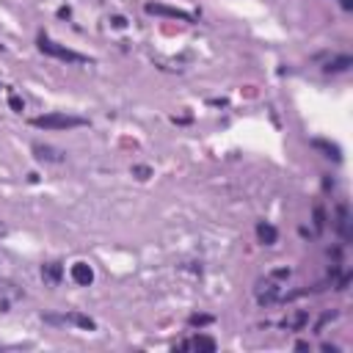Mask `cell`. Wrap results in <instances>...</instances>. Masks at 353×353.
<instances>
[{
	"instance_id": "6da1fadb",
	"label": "cell",
	"mask_w": 353,
	"mask_h": 353,
	"mask_svg": "<svg viewBox=\"0 0 353 353\" xmlns=\"http://www.w3.org/2000/svg\"><path fill=\"white\" fill-rule=\"evenodd\" d=\"M30 124H33V127H39V130H72V127H83L86 119L66 116V113H47V116L30 119Z\"/></svg>"
},
{
	"instance_id": "7a4b0ae2",
	"label": "cell",
	"mask_w": 353,
	"mask_h": 353,
	"mask_svg": "<svg viewBox=\"0 0 353 353\" xmlns=\"http://www.w3.org/2000/svg\"><path fill=\"white\" fill-rule=\"evenodd\" d=\"M39 50L47 53V55H53V58H58V61H66V64H88V55H80L69 47H61V44H55L53 39H47V36H39Z\"/></svg>"
},
{
	"instance_id": "3957f363",
	"label": "cell",
	"mask_w": 353,
	"mask_h": 353,
	"mask_svg": "<svg viewBox=\"0 0 353 353\" xmlns=\"http://www.w3.org/2000/svg\"><path fill=\"white\" fill-rule=\"evenodd\" d=\"M147 11L149 14H160V17H171V20H182V22H193V14L182 9H168V6H160V3H147Z\"/></svg>"
},
{
	"instance_id": "277c9868",
	"label": "cell",
	"mask_w": 353,
	"mask_h": 353,
	"mask_svg": "<svg viewBox=\"0 0 353 353\" xmlns=\"http://www.w3.org/2000/svg\"><path fill=\"white\" fill-rule=\"evenodd\" d=\"M257 301H260L262 306H270V304H276V301H281V290L279 285H273V281H262L260 290H257Z\"/></svg>"
},
{
	"instance_id": "5b68a950",
	"label": "cell",
	"mask_w": 353,
	"mask_h": 353,
	"mask_svg": "<svg viewBox=\"0 0 353 353\" xmlns=\"http://www.w3.org/2000/svg\"><path fill=\"white\" fill-rule=\"evenodd\" d=\"M72 279H75V285L88 287V285L94 281V270H91V265H86V262H75V265H72Z\"/></svg>"
},
{
	"instance_id": "8992f818",
	"label": "cell",
	"mask_w": 353,
	"mask_h": 353,
	"mask_svg": "<svg viewBox=\"0 0 353 353\" xmlns=\"http://www.w3.org/2000/svg\"><path fill=\"white\" fill-rule=\"evenodd\" d=\"M33 152L44 163H61V160H64V152L55 149V147H47V144H33Z\"/></svg>"
},
{
	"instance_id": "52a82bcc",
	"label": "cell",
	"mask_w": 353,
	"mask_h": 353,
	"mask_svg": "<svg viewBox=\"0 0 353 353\" xmlns=\"http://www.w3.org/2000/svg\"><path fill=\"white\" fill-rule=\"evenodd\" d=\"M334 226H337V232L345 237V240L350 237V213H348V204H339L337 207V224H334Z\"/></svg>"
},
{
	"instance_id": "ba28073f",
	"label": "cell",
	"mask_w": 353,
	"mask_h": 353,
	"mask_svg": "<svg viewBox=\"0 0 353 353\" xmlns=\"http://www.w3.org/2000/svg\"><path fill=\"white\" fill-rule=\"evenodd\" d=\"M180 348L182 350H185V348H193V350H216V339H210V337H204V334H199V337H193L191 339V342H182L180 345Z\"/></svg>"
},
{
	"instance_id": "9c48e42d",
	"label": "cell",
	"mask_w": 353,
	"mask_h": 353,
	"mask_svg": "<svg viewBox=\"0 0 353 353\" xmlns=\"http://www.w3.org/2000/svg\"><path fill=\"white\" fill-rule=\"evenodd\" d=\"M257 237H260V243H265V245H273L276 240H279V232H276V226L273 224H262L257 226Z\"/></svg>"
},
{
	"instance_id": "30bf717a",
	"label": "cell",
	"mask_w": 353,
	"mask_h": 353,
	"mask_svg": "<svg viewBox=\"0 0 353 353\" xmlns=\"http://www.w3.org/2000/svg\"><path fill=\"white\" fill-rule=\"evenodd\" d=\"M61 265L58 262H47V265H42V279L47 281V285H58V279H61Z\"/></svg>"
},
{
	"instance_id": "8fae6325",
	"label": "cell",
	"mask_w": 353,
	"mask_h": 353,
	"mask_svg": "<svg viewBox=\"0 0 353 353\" xmlns=\"http://www.w3.org/2000/svg\"><path fill=\"white\" fill-rule=\"evenodd\" d=\"M64 320H66V323L80 326V329H88V331L97 329V323H94V320L88 317V314H80V312H69V314H64Z\"/></svg>"
},
{
	"instance_id": "7c38bea8",
	"label": "cell",
	"mask_w": 353,
	"mask_h": 353,
	"mask_svg": "<svg viewBox=\"0 0 353 353\" xmlns=\"http://www.w3.org/2000/svg\"><path fill=\"white\" fill-rule=\"evenodd\" d=\"M309 323V312H295L290 320H285V329L287 331H301Z\"/></svg>"
},
{
	"instance_id": "4fadbf2b",
	"label": "cell",
	"mask_w": 353,
	"mask_h": 353,
	"mask_svg": "<svg viewBox=\"0 0 353 353\" xmlns=\"http://www.w3.org/2000/svg\"><path fill=\"white\" fill-rule=\"evenodd\" d=\"M312 147H314V149H323V152L329 155V157H339V149L334 147V144H329V141H312Z\"/></svg>"
},
{
	"instance_id": "5bb4252c",
	"label": "cell",
	"mask_w": 353,
	"mask_h": 353,
	"mask_svg": "<svg viewBox=\"0 0 353 353\" xmlns=\"http://www.w3.org/2000/svg\"><path fill=\"white\" fill-rule=\"evenodd\" d=\"M350 66V58L348 55H342V58H337V61H331L329 64V72H342V69H348Z\"/></svg>"
},
{
	"instance_id": "9a60e30c",
	"label": "cell",
	"mask_w": 353,
	"mask_h": 353,
	"mask_svg": "<svg viewBox=\"0 0 353 353\" xmlns=\"http://www.w3.org/2000/svg\"><path fill=\"white\" fill-rule=\"evenodd\" d=\"M188 323H191V326H193V329H196V326H199V329H201V326H207V323H213V317H210V314H193V317H191V320H188Z\"/></svg>"
},
{
	"instance_id": "2e32d148",
	"label": "cell",
	"mask_w": 353,
	"mask_h": 353,
	"mask_svg": "<svg viewBox=\"0 0 353 353\" xmlns=\"http://www.w3.org/2000/svg\"><path fill=\"white\" fill-rule=\"evenodd\" d=\"M326 226V213L323 207H314V229H323Z\"/></svg>"
},
{
	"instance_id": "e0dca14e",
	"label": "cell",
	"mask_w": 353,
	"mask_h": 353,
	"mask_svg": "<svg viewBox=\"0 0 353 353\" xmlns=\"http://www.w3.org/2000/svg\"><path fill=\"white\" fill-rule=\"evenodd\" d=\"M9 105H11V111H17V113L25 111V102H22L20 97H17V94H11V97H9Z\"/></svg>"
},
{
	"instance_id": "ac0fdd59",
	"label": "cell",
	"mask_w": 353,
	"mask_h": 353,
	"mask_svg": "<svg viewBox=\"0 0 353 353\" xmlns=\"http://www.w3.org/2000/svg\"><path fill=\"white\" fill-rule=\"evenodd\" d=\"M132 174H135L138 180H147V176L152 174V168H149V166H132Z\"/></svg>"
},
{
	"instance_id": "d6986e66",
	"label": "cell",
	"mask_w": 353,
	"mask_h": 353,
	"mask_svg": "<svg viewBox=\"0 0 353 353\" xmlns=\"http://www.w3.org/2000/svg\"><path fill=\"white\" fill-rule=\"evenodd\" d=\"M113 25H116V28H124V25H127V22H124V17H113V20H111Z\"/></svg>"
},
{
	"instance_id": "ffe728a7",
	"label": "cell",
	"mask_w": 353,
	"mask_h": 353,
	"mask_svg": "<svg viewBox=\"0 0 353 353\" xmlns=\"http://www.w3.org/2000/svg\"><path fill=\"white\" fill-rule=\"evenodd\" d=\"M3 232H6V226H3V224H0V235H3Z\"/></svg>"
}]
</instances>
